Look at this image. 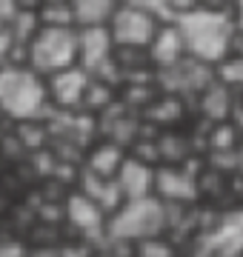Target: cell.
I'll use <instances>...</instances> for the list:
<instances>
[{
    "mask_svg": "<svg viewBox=\"0 0 243 257\" xmlns=\"http://www.w3.org/2000/svg\"><path fill=\"white\" fill-rule=\"evenodd\" d=\"M183 43H186V55L200 60L206 66H217L229 52H232V37L237 32L232 9H197L186 12L175 18Z\"/></svg>",
    "mask_w": 243,
    "mask_h": 257,
    "instance_id": "cell-1",
    "label": "cell"
},
{
    "mask_svg": "<svg viewBox=\"0 0 243 257\" xmlns=\"http://www.w3.org/2000/svg\"><path fill=\"white\" fill-rule=\"evenodd\" d=\"M46 77L32 66L0 63V114L29 123L46 109Z\"/></svg>",
    "mask_w": 243,
    "mask_h": 257,
    "instance_id": "cell-2",
    "label": "cell"
},
{
    "mask_svg": "<svg viewBox=\"0 0 243 257\" xmlns=\"http://www.w3.org/2000/svg\"><path fill=\"white\" fill-rule=\"evenodd\" d=\"M166 226V200L158 194L123 200L106 220V234L114 243H141L146 237H158Z\"/></svg>",
    "mask_w": 243,
    "mask_h": 257,
    "instance_id": "cell-3",
    "label": "cell"
},
{
    "mask_svg": "<svg viewBox=\"0 0 243 257\" xmlns=\"http://www.w3.org/2000/svg\"><path fill=\"white\" fill-rule=\"evenodd\" d=\"M26 49L29 66L38 74L49 77L80 60V35L77 26H40L26 43Z\"/></svg>",
    "mask_w": 243,
    "mask_h": 257,
    "instance_id": "cell-4",
    "label": "cell"
},
{
    "mask_svg": "<svg viewBox=\"0 0 243 257\" xmlns=\"http://www.w3.org/2000/svg\"><path fill=\"white\" fill-rule=\"evenodd\" d=\"M160 23L163 20H158L152 12L129 6V3H120L106 26L112 32L117 49H143L146 52V46L152 43V37H155Z\"/></svg>",
    "mask_w": 243,
    "mask_h": 257,
    "instance_id": "cell-5",
    "label": "cell"
},
{
    "mask_svg": "<svg viewBox=\"0 0 243 257\" xmlns=\"http://www.w3.org/2000/svg\"><path fill=\"white\" fill-rule=\"evenodd\" d=\"M80 35V60L77 63L89 69L94 77L106 80V69H120L117 66V46L114 37L106 23H94V26H77Z\"/></svg>",
    "mask_w": 243,
    "mask_h": 257,
    "instance_id": "cell-6",
    "label": "cell"
},
{
    "mask_svg": "<svg viewBox=\"0 0 243 257\" xmlns=\"http://www.w3.org/2000/svg\"><path fill=\"white\" fill-rule=\"evenodd\" d=\"M89 83H92V72L89 69H83L80 63L66 66V69L46 77L49 103H55L57 109H80Z\"/></svg>",
    "mask_w": 243,
    "mask_h": 257,
    "instance_id": "cell-7",
    "label": "cell"
},
{
    "mask_svg": "<svg viewBox=\"0 0 243 257\" xmlns=\"http://www.w3.org/2000/svg\"><path fill=\"white\" fill-rule=\"evenodd\" d=\"M146 57H149V63L158 66L160 72L169 69V66L180 63L186 57V43H183V35H180V29L175 20H166V23L158 26L152 43L146 46Z\"/></svg>",
    "mask_w": 243,
    "mask_h": 257,
    "instance_id": "cell-8",
    "label": "cell"
},
{
    "mask_svg": "<svg viewBox=\"0 0 243 257\" xmlns=\"http://www.w3.org/2000/svg\"><path fill=\"white\" fill-rule=\"evenodd\" d=\"M114 180L126 200L155 194V169L149 166V160H141V157H123Z\"/></svg>",
    "mask_w": 243,
    "mask_h": 257,
    "instance_id": "cell-9",
    "label": "cell"
},
{
    "mask_svg": "<svg viewBox=\"0 0 243 257\" xmlns=\"http://www.w3.org/2000/svg\"><path fill=\"white\" fill-rule=\"evenodd\" d=\"M66 211H69V220L75 223L80 231L86 234H100V229H106V211L94 197H89L86 192L72 194L69 203H66Z\"/></svg>",
    "mask_w": 243,
    "mask_h": 257,
    "instance_id": "cell-10",
    "label": "cell"
},
{
    "mask_svg": "<svg viewBox=\"0 0 243 257\" xmlns=\"http://www.w3.org/2000/svg\"><path fill=\"white\" fill-rule=\"evenodd\" d=\"M155 194L160 200H192L195 197V177H189L180 169H160L155 172Z\"/></svg>",
    "mask_w": 243,
    "mask_h": 257,
    "instance_id": "cell-11",
    "label": "cell"
},
{
    "mask_svg": "<svg viewBox=\"0 0 243 257\" xmlns=\"http://www.w3.org/2000/svg\"><path fill=\"white\" fill-rule=\"evenodd\" d=\"M203 251H215V254H240L243 251V217H229L209 231L203 240Z\"/></svg>",
    "mask_w": 243,
    "mask_h": 257,
    "instance_id": "cell-12",
    "label": "cell"
},
{
    "mask_svg": "<svg viewBox=\"0 0 243 257\" xmlns=\"http://www.w3.org/2000/svg\"><path fill=\"white\" fill-rule=\"evenodd\" d=\"M75 9L77 26H94V23H109L120 0H69Z\"/></svg>",
    "mask_w": 243,
    "mask_h": 257,
    "instance_id": "cell-13",
    "label": "cell"
},
{
    "mask_svg": "<svg viewBox=\"0 0 243 257\" xmlns=\"http://www.w3.org/2000/svg\"><path fill=\"white\" fill-rule=\"evenodd\" d=\"M120 163H123V152L114 143H100L89 155V172H94V175H100V177H114Z\"/></svg>",
    "mask_w": 243,
    "mask_h": 257,
    "instance_id": "cell-14",
    "label": "cell"
},
{
    "mask_svg": "<svg viewBox=\"0 0 243 257\" xmlns=\"http://www.w3.org/2000/svg\"><path fill=\"white\" fill-rule=\"evenodd\" d=\"M38 18H40V26H77L75 9H72L69 0L66 3H40Z\"/></svg>",
    "mask_w": 243,
    "mask_h": 257,
    "instance_id": "cell-15",
    "label": "cell"
},
{
    "mask_svg": "<svg viewBox=\"0 0 243 257\" xmlns=\"http://www.w3.org/2000/svg\"><path fill=\"white\" fill-rule=\"evenodd\" d=\"M215 69H217V80L223 86L243 89V55H226Z\"/></svg>",
    "mask_w": 243,
    "mask_h": 257,
    "instance_id": "cell-16",
    "label": "cell"
},
{
    "mask_svg": "<svg viewBox=\"0 0 243 257\" xmlns=\"http://www.w3.org/2000/svg\"><path fill=\"white\" fill-rule=\"evenodd\" d=\"M135 246L141 248L143 257H169V254H172V246L163 243L160 234H158V237H146V240H141V243H135Z\"/></svg>",
    "mask_w": 243,
    "mask_h": 257,
    "instance_id": "cell-17",
    "label": "cell"
},
{
    "mask_svg": "<svg viewBox=\"0 0 243 257\" xmlns=\"http://www.w3.org/2000/svg\"><path fill=\"white\" fill-rule=\"evenodd\" d=\"M120 3H129V6H138V9H146L152 12L158 20H172V15H169V6H166V0H120Z\"/></svg>",
    "mask_w": 243,
    "mask_h": 257,
    "instance_id": "cell-18",
    "label": "cell"
},
{
    "mask_svg": "<svg viewBox=\"0 0 243 257\" xmlns=\"http://www.w3.org/2000/svg\"><path fill=\"white\" fill-rule=\"evenodd\" d=\"M15 46V35H12V26L6 23V20H0V63L6 60V55H9V49Z\"/></svg>",
    "mask_w": 243,
    "mask_h": 257,
    "instance_id": "cell-19",
    "label": "cell"
},
{
    "mask_svg": "<svg viewBox=\"0 0 243 257\" xmlns=\"http://www.w3.org/2000/svg\"><path fill=\"white\" fill-rule=\"evenodd\" d=\"M169 6V15H172V20L180 18V15H186V12L197 9V0H166Z\"/></svg>",
    "mask_w": 243,
    "mask_h": 257,
    "instance_id": "cell-20",
    "label": "cell"
},
{
    "mask_svg": "<svg viewBox=\"0 0 243 257\" xmlns=\"http://www.w3.org/2000/svg\"><path fill=\"white\" fill-rule=\"evenodd\" d=\"M20 9H23V6H20L18 0H0V20L12 23V18H15Z\"/></svg>",
    "mask_w": 243,
    "mask_h": 257,
    "instance_id": "cell-21",
    "label": "cell"
},
{
    "mask_svg": "<svg viewBox=\"0 0 243 257\" xmlns=\"http://www.w3.org/2000/svg\"><path fill=\"white\" fill-rule=\"evenodd\" d=\"M197 6H203V9H232V0H197Z\"/></svg>",
    "mask_w": 243,
    "mask_h": 257,
    "instance_id": "cell-22",
    "label": "cell"
},
{
    "mask_svg": "<svg viewBox=\"0 0 243 257\" xmlns=\"http://www.w3.org/2000/svg\"><path fill=\"white\" fill-rule=\"evenodd\" d=\"M232 15H234L237 29H243V0H232Z\"/></svg>",
    "mask_w": 243,
    "mask_h": 257,
    "instance_id": "cell-23",
    "label": "cell"
},
{
    "mask_svg": "<svg viewBox=\"0 0 243 257\" xmlns=\"http://www.w3.org/2000/svg\"><path fill=\"white\" fill-rule=\"evenodd\" d=\"M20 6H23V9H38L40 6V0H18Z\"/></svg>",
    "mask_w": 243,
    "mask_h": 257,
    "instance_id": "cell-24",
    "label": "cell"
},
{
    "mask_svg": "<svg viewBox=\"0 0 243 257\" xmlns=\"http://www.w3.org/2000/svg\"><path fill=\"white\" fill-rule=\"evenodd\" d=\"M240 166H243V152H240Z\"/></svg>",
    "mask_w": 243,
    "mask_h": 257,
    "instance_id": "cell-25",
    "label": "cell"
}]
</instances>
